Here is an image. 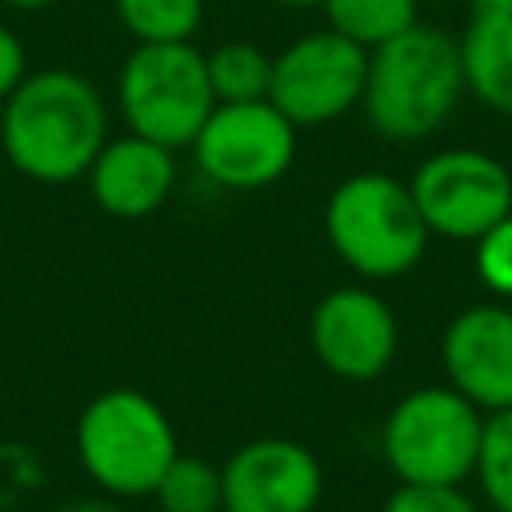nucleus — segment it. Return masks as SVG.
<instances>
[{"instance_id":"nucleus-1","label":"nucleus","mask_w":512,"mask_h":512,"mask_svg":"<svg viewBox=\"0 0 512 512\" xmlns=\"http://www.w3.org/2000/svg\"><path fill=\"white\" fill-rule=\"evenodd\" d=\"M108 140V108L96 84L72 68L28 72L0 112V144L16 172L36 184L84 176Z\"/></svg>"},{"instance_id":"nucleus-2","label":"nucleus","mask_w":512,"mask_h":512,"mask_svg":"<svg viewBox=\"0 0 512 512\" xmlns=\"http://www.w3.org/2000/svg\"><path fill=\"white\" fill-rule=\"evenodd\" d=\"M464 92L460 40L440 28L412 24L368 52L360 108L368 124L396 144L432 136Z\"/></svg>"},{"instance_id":"nucleus-3","label":"nucleus","mask_w":512,"mask_h":512,"mask_svg":"<svg viewBox=\"0 0 512 512\" xmlns=\"http://www.w3.org/2000/svg\"><path fill=\"white\" fill-rule=\"evenodd\" d=\"M324 232L336 256L368 280H392L416 268L432 236L408 184L384 172L340 180L324 204Z\"/></svg>"},{"instance_id":"nucleus-4","label":"nucleus","mask_w":512,"mask_h":512,"mask_svg":"<svg viewBox=\"0 0 512 512\" xmlns=\"http://www.w3.org/2000/svg\"><path fill=\"white\" fill-rule=\"evenodd\" d=\"M176 452L180 444L172 420L136 388H108L80 412V468L112 496H152Z\"/></svg>"},{"instance_id":"nucleus-5","label":"nucleus","mask_w":512,"mask_h":512,"mask_svg":"<svg viewBox=\"0 0 512 512\" xmlns=\"http://www.w3.org/2000/svg\"><path fill=\"white\" fill-rule=\"evenodd\" d=\"M116 100L128 132L164 148H192L200 124L216 108L204 52L192 40L180 44H136L120 68Z\"/></svg>"},{"instance_id":"nucleus-6","label":"nucleus","mask_w":512,"mask_h":512,"mask_svg":"<svg viewBox=\"0 0 512 512\" xmlns=\"http://www.w3.org/2000/svg\"><path fill=\"white\" fill-rule=\"evenodd\" d=\"M480 408L448 388L408 392L384 420V460L408 484H460L476 472Z\"/></svg>"},{"instance_id":"nucleus-7","label":"nucleus","mask_w":512,"mask_h":512,"mask_svg":"<svg viewBox=\"0 0 512 512\" xmlns=\"http://www.w3.org/2000/svg\"><path fill=\"white\" fill-rule=\"evenodd\" d=\"M200 172L232 192L276 184L296 160V124L272 100L216 104L192 140Z\"/></svg>"},{"instance_id":"nucleus-8","label":"nucleus","mask_w":512,"mask_h":512,"mask_svg":"<svg viewBox=\"0 0 512 512\" xmlns=\"http://www.w3.org/2000/svg\"><path fill=\"white\" fill-rule=\"evenodd\" d=\"M408 192L432 236L480 240L512 212V172L476 148L432 152L408 180Z\"/></svg>"},{"instance_id":"nucleus-9","label":"nucleus","mask_w":512,"mask_h":512,"mask_svg":"<svg viewBox=\"0 0 512 512\" xmlns=\"http://www.w3.org/2000/svg\"><path fill=\"white\" fill-rule=\"evenodd\" d=\"M364 76H368V48L324 28L292 40L280 56H272L268 100L296 128L332 124L360 104Z\"/></svg>"},{"instance_id":"nucleus-10","label":"nucleus","mask_w":512,"mask_h":512,"mask_svg":"<svg viewBox=\"0 0 512 512\" xmlns=\"http://www.w3.org/2000/svg\"><path fill=\"white\" fill-rule=\"evenodd\" d=\"M308 340L316 360L352 384H368L388 372L400 328L392 308L372 292V288H336L312 308Z\"/></svg>"},{"instance_id":"nucleus-11","label":"nucleus","mask_w":512,"mask_h":512,"mask_svg":"<svg viewBox=\"0 0 512 512\" xmlns=\"http://www.w3.org/2000/svg\"><path fill=\"white\" fill-rule=\"evenodd\" d=\"M220 480V512H316L324 492L320 460L288 436H260L236 448Z\"/></svg>"},{"instance_id":"nucleus-12","label":"nucleus","mask_w":512,"mask_h":512,"mask_svg":"<svg viewBox=\"0 0 512 512\" xmlns=\"http://www.w3.org/2000/svg\"><path fill=\"white\" fill-rule=\"evenodd\" d=\"M448 384L484 412L512 408V308L476 304L464 308L440 344Z\"/></svg>"},{"instance_id":"nucleus-13","label":"nucleus","mask_w":512,"mask_h":512,"mask_svg":"<svg viewBox=\"0 0 512 512\" xmlns=\"http://www.w3.org/2000/svg\"><path fill=\"white\" fill-rule=\"evenodd\" d=\"M84 176H88L96 204L108 216L144 220L172 196L176 160H172V148L128 132V136L104 140V148L96 152V160Z\"/></svg>"},{"instance_id":"nucleus-14","label":"nucleus","mask_w":512,"mask_h":512,"mask_svg":"<svg viewBox=\"0 0 512 512\" xmlns=\"http://www.w3.org/2000/svg\"><path fill=\"white\" fill-rule=\"evenodd\" d=\"M464 88L500 116H512V12L472 8L460 40Z\"/></svg>"},{"instance_id":"nucleus-15","label":"nucleus","mask_w":512,"mask_h":512,"mask_svg":"<svg viewBox=\"0 0 512 512\" xmlns=\"http://www.w3.org/2000/svg\"><path fill=\"white\" fill-rule=\"evenodd\" d=\"M208 84L216 104H244V100H268L272 84V56L248 40H228L204 56Z\"/></svg>"},{"instance_id":"nucleus-16","label":"nucleus","mask_w":512,"mask_h":512,"mask_svg":"<svg viewBox=\"0 0 512 512\" xmlns=\"http://www.w3.org/2000/svg\"><path fill=\"white\" fill-rule=\"evenodd\" d=\"M328 12V28L348 36L360 48H380L384 40L400 36L416 24L420 0H320Z\"/></svg>"},{"instance_id":"nucleus-17","label":"nucleus","mask_w":512,"mask_h":512,"mask_svg":"<svg viewBox=\"0 0 512 512\" xmlns=\"http://www.w3.org/2000/svg\"><path fill=\"white\" fill-rule=\"evenodd\" d=\"M112 8L136 44L192 40L204 20V0H112Z\"/></svg>"},{"instance_id":"nucleus-18","label":"nucleus","mask_w":512,"mask_h":512,"mask_svg":"<svg viewBox=\"0 0 512 512\" xmlns=\"http://www.w3.org/2000/svg\"><path fill=\"white\" fill-rule=\"evenodd\" d=\"M152 496L168 512H220L224 480H220V468L212 460L176 452V460L164 468Z\"/></svg>"},{"instance_id":"nucleus-19","label":"nucleus","mask_w":512,"mask_h":512,"mask_svg":"<svg viewBox=\"0 0 512 512\" xmlns=\"http://www.w3.org/2000/svg\"><path fill=\"white\" fill-rule=\"evenodd\" d=\"M476 480L496 512H512V408L488 412L480 428Z\"/></svg>"},{"instance_id":"nucleus-20","label":"nucleus","mask_w":512,"mask_h":512,"mask_svg":"<svg viewBox=\"0 0 512 512\" xmlns=\"http://www.w3.org/2000/svg\"><path fill=\"white\" fill-rule=\"evenodd\" d=\"M476 272L496 296H512V212L476 240Z\"/></svg>"},{"instance_id":"nucleus-21","label":"nucleus","mask_w":512,"mask_h":512,"mask_svg":"<svg viewBox=\"0 0 512 512\" xmlns=\"http://www.w3.org/2000/svg\"><path fill=\"white\" fill-rule=\"evenodd\" d=\"M380 512H476V508L460 492V484H408V480H400V488L384 500Z\"/></svg>"},{"instance_id":"nucleus-22","label":"nucleus","mask_w":512,"mask_h":512,"mask_svg":"<svg viewBox=\"0 0 512 512\" xmlns=\"http://www.w3.org/2000/svg\"><path fill=\"white\" fill-rule=\"evenodd\" d=\"M24 76H28V68H24V44H20V36L8 24H0V100H8L12 88Z\"/></svg>"},{"instance_id":"nucleus-23","label":"nucleus","mask_w":512,"mask_h":512,"mask_svg":"<svg viewBox=\"0 0 512 512\" xmlns=\"http://www.w3.org/2000/svg\"><path fill=\"white\" fill-rule=\"evenodd\" d=\"M64 512H124V508H116L112 500H80V504H68Z\"/></svg>"},{"instance_id":"nucleus-24","label":"nucleus","mask_w":512,"mask_h":512,"mask_svg":"<svg viewBox=\"0 0 512 512\" xmlns=\"http://www.w3.org/2000/svg\"><path fill=\"white\" fill-rule=\"evenodd\" d=\"M8 8H20V12H40V8H48L52 0H4Z\"/></svg>"},{"instance_id":"nucleus-25","label":"nucleus","mask_w":512,"mask_h":512,"mask_svg":"<svg viewBox=\"0 0 512 512\" xmlns=\"http://www.w3.org/2000/svg\"><path fill=\"white\" fill-rule=\"evenodd\" d=\"M472 8H492V12H512V0H472Z\"/></svg>"},{"instance_id":"nucleus-26","label":"nucleus","mask_w":512,"mask_h":512,"mask_svg":"<svg viewBox=\"0 0 512 512\" xmlns=\"http://www.w3.org/2000/svg\"><path fill=\"white\" fill-rule=\"evenodd\" d=\"M280 4H292V8H308V4H320V0H280Z\"/></svg>"},{"instance_id":"nucleus-27","label":"nucleus","mask_w":512,"mask_h":512,"mask_svg":"<svg viewBox=\"0 0 512 512\" xmlns=\"http://www.w3.org/2000/svg\"><path fill=\"white\" fill-rule=\"evenodd\" d=\"M156 512H168V508H156Z\"/></svg>"}]
</instances>
